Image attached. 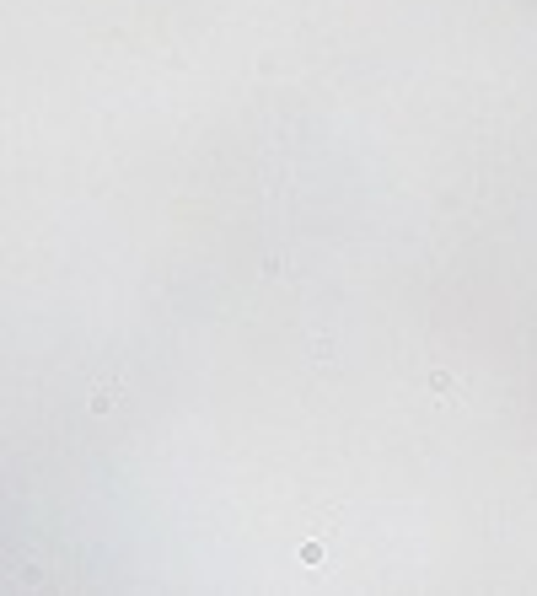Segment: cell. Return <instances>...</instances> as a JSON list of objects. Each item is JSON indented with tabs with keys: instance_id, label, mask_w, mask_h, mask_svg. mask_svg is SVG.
Segmentation results:
<instances>
[{
	"instance_id": "obj_1",
	"label": "cell",
	"mask_w": 537,
	"mask_h": 596,
	"mask_svg": "<svg viewBox=\"0 0 537 596\" xmlns=\"http://www.w3.org/2000/svg\"><path fill=\"white\" fill-rule=\"evenodd\" d=\"M113 403H119V387H113V381H108V387H97V392H92V408H97V414H108Z\"/></svg>"
}]
</instances>
